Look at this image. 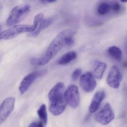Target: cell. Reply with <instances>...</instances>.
I'll return each instance as SVG.
<instances>
[{
  "mask_svg": "<svg viewBox=\"0 0 127 127\" xmlns=\"http://www.w3.org/2000/svg\"><path fill=\"white\" fill-rule=\"evenodd\" d=\"M77 33L74 28L64 30L52 41L45 53L37 59L38 65L41 66L46 65L56 56L64 47L74 44V37Z\"/></svg>",
  "mask_w": 127,
  "mask_h": 127,
  "instance_id": "6da1fadb",
  "label": "cell"
},
{
  "mask_svg": "<svg viewBox=\"0 0 127 127\" xmlns=\"http://www.w3.org/2000/svg\"><path fill=\"white\" fill-rule=\"evenodd\" d=\"M31 10V6L27 4L18 5L12 9L6 21L7 25L13 26L26 18Z\"/></svg>",
  "mask_w": 127,
  "mask_h": 127,
  "instance_id": "7a4b0ae2",
  "label": "cell"
},
{
  "mask_svg": "<svg viewBox=\"0 0 127 127\" xmlns=\"http://www.w3.org/2000/svg\"><path fill=\"white\" fill-rule=\"evenodd\" d=\"M36 28L33 25H18L6 30L0 33V40L13 39L21 34L25 33H32Z\"/></svg>",
  "mask_w": 127,
  "mask_h": 127,
  "instance_id": "3957f363",
  "label": "cell"
},
{
  "mask_svg": "<svg viewBox=\"0 0 127 127\" xmlns=\"http://www.w3.org/2000/svg\"><path fill=\"white\" fill-rule=\"evenodd\" d=\"M114 111L109 103H107L103 108L95 115L96 121L102 125L109 124L115 119Z\"/></svg>",
  "mask_w": 127,
  "mask_h": 127,
  "instance_id": "277c9868",
  "label": "cell"
},
{
  "mask_svg": "<svg viewBox=\"0 0 127 127\" xmlns=\"http://www.w3.org/2000/svg\"><path fill=\"white\" fill-rule=\"evenodd\" d=\"M47 72L46 69L35 71L27 75L22 80L19 86V91L21 94H24L36 78L42 77Z\"/></svg>",
  "mask_w": 127,
  "mask_h": 127,
  "instance_id": "5b68a950",
  "label": "cell"
},
{
  "mask_svg": "<svg viewBox=\"0 0 127 127\" xmlns=\"http://www.w3.org/2000/svg\"><path fill=\"white\" fill-rule=\"evenodd\" d=\"M64 97L66 103L71 108L75 109L79 106L80 95L77 86L75 85L69 86L65 91Z\"/></svg>",
  "mask_w": 127,
  "mask_h": 127,
  "instance_id": "8992f818",
  "label": "cell"
},
{
  "mask_svg": "<svg viewBox=\"0 0 127 127\" xmlns=\"http://www.w3.org/2000/svg\"><path fill=\"white\" fill-rule=\"evenodd\" d=\"M123 77L118 66H113L109 72L106 79L107 84L111 88L118 89L120 87Z\"/></svg>",
  "mask_w": 127,
  "mask_h": 127,
  "instance_id": "52a82bcc",
  "label": "cell"
},
{
  "mask_svg": "<svg viewBox=\"0 0 127 127\" xmlns=\"http://www.w3.org/2000/svg\"><path fill=\"white\" fill-rule=\"evenodd\" d=\"M15 98L12 97L4 100L0 105V124L5 121L14 109Z\"/></svg>",
  "mask_w": 127,
  "mask_h": 127,
  "instance_id": "ba28073f",
  "label": "cell"
},
{
  "mask_svg": "<svg viewBox=\"0 0 127 127\" xmlns=\"http://www.w3.org/2000/svg\"><path fill=\"white\" fill-rule=\"evenodd\" d=\"M80 84L83 90L88 93L93 91L97 86L93 75L90 72H86L81 76Z\"/></svg>",
  "mask_w": 127,
  "mask_h": 127,
  "instance_id": "9c48e42d",
  "label": "cell"
},
{
  "mask_svg": "<svg viewBox=\"0 0 127 127\" xmlns=\"http://www.w3.org/2000/svg\"><path fill=\"white\" fill-rule=\"evenodd\" d=\"M65 85L62 82L56 84L48 93V97L50 103L59 100L64 97Z\"/></svg>",
  "mask_w": 127,
  "mask_h": 127,
  "instance_id": "30bf717a",
  "label": "cell"
},
{
  "mask_svg": "<svg viewBox=\"0 0 127 127\" xmlns=\"http://www.w3.org/2000/svg\"><path fill=\"white\" fill-rule=\"evenodd\" d=\"M50 103L49 110L50 112L55 116L62 114L65 109L67 104L65 97L61 100Z\"/></svg>",
  "mask_w": 127,
  "mask_h": 127,
  "instance_id": "8fae6325",
  "label": "cell"
},
{
  "mask_svg": "<svg viewBox=\"0 0 127 127\" xmlns=\"http://www.w3.org/2000/svg\"><path fill=\"white\" fill-rule=\"evenodd\" d=\"M105 96L106 93L103 91H99L95 94L89 108L90 113H93L97 110Z\"/></svg>",
  "mask_w": 127,
  "mask_h": 127,
  "instance_id": "7c38bea8",
  "label": "cell"
},
{
  "mask_svg": "<svg viewBox=\"0 0 127 127\" xmlns=\"http://www.w3.org/2000/svg\"><path fill=\"white\" fill-rule=\"evenodd\" d=\"M53 22V19L51 18H43L39 24L35 31L28 34V36L33 38L37 37L42 31L48 27L52 24Z\"/></svg>",
  "mask_w": 127,
  "mask_h": 127,
  "instance_id": "4fadbf2b",
  "label": "cell"
},
{
  "mask_svg": "<svg viewBox=\"0 0 127 127\" xmlns=\"http://www.w3.org/2000/svg\"><path fill=\"white\" fill-rule=\"evenodd\" d=\"M106 68V63L103 62H97L95 64L93 75L97 79L100 80L103 77Z\"/></svg>",
  "mask_w": 127,
  "mask_h": 127,
  "instance_id": "5bb4252c",
  "label": "cell"
},
{
  "mask_svg": "<svg viewBox=\"0 0 127 127\" xmlns=\"http://www.w3.org/2000/svg\"><path fill=\"white\" fill-rule=\"evenodd\" d=\"M77 57V54L75 51H68L64 54L59 58L58 63L61 65H65L75 60Z\"/></svg>",
  "mask_w": 127,
  "mask_h": 127,
  "instance_id": "9a60e30c",
  "label": "cell"
},
{
  "mask_svg": "<svg viewBox=\"0 0 127 127\" xmlns=\"http://www.w3.org/2000/svg\"><path fill=\"white\" fill-rule=\"evenodd\" d=\"M107 53L114 59L121 61L122 59L123 54L121 49L116 46H112L107 49Z\"/></svg>",
  "mask_w": 127,
  "mask_h": 127,
  "instance_id": "2e32d148",
  "label": "cell"
},
{
  "mask_svg": "<svg viewBox=\"0 0 127 127\" xmlns=\"http://www.w3.org/2000/svg\"><path fill=\"white\" fill-rule=\"evenodd\" d=\"M111 10V4L107 2H102L98 5L97 13L99 15L104 16L108 14Z\"/></svg>",
  "mask_w": 127,
  "mask_h": 127,
  "instance_id": "e0dca14e",
  "label": "cell"
},
{
  "mask_svg": "<svg viewBox=\"0 0 127 127\" xmlns=\"http://www.w3.org/2000/svg\"><path fill=\"white\" fill-rule=\"evenodd\" d=\"M37 112L42 122L44 124L46 125L47 122L48 117L45 105L44 104H42L37 111Z\"/></svg>",
  "mask_w": 127,
  "mask_h": 127,
  "instance_id": "ac0fdd59",
  "label": "cell"
},
{
  "mask_svg": "<svg viewBox=\"0 0 127 127\" xmlns=\"http://www.w3.org/2000/svg\"><path fill=\"white\" fill-rule=\"evenodd\" d=\"M43 18H44V15L42 13H39L35 16L34 21H33V25L36 29L38 27L39 24Z\"/></svg>",
  "mask_w": 127,
  "mask_h": 127,
  "instance_id": "d6986e66",
  "label": "cell"
},
{
  "mask_svg": "<svg viewBox=\"0 0 127 127\" xmlns=\"http://www.w3.org/2000/svg\"><path fill=\"white\" fill-rule=\"evenodd\" d=\"M82 73V70L80 68L76 69L72 72V78L74 81H77Z\"/></svg>",
  "mask_w": 127,
  "mask_h": 127,
  "instance_id": "ffe728a7",
  "label": "cell"
},
{
  "mask_svg": "<svg viewBox=\"0 0 127 127\" xmlns=\"http://www.w3.org/2000/svg\"><path fill=\"white\" fill-rule=\"evenodd\" d=\"M111 9L116 12H118L121 10V4L118 2H115L111 5Z\"/></svg>",
  "mask_w": 127,
  "mask_h": 127,
  "instance_id": "44dd1931",
  "label": "cell"
},
{
  "mask_svg": "<svg viewBox=\"0 0 127 127\" xmlns=\"http://www.w3.org/2000/svg\"><path fill=\"white\" fill-rule=\"evenodd\" d=\"M56 1L54 0H40V1L41 3H42L44 4H48L49 3H53Z\"/></svg>",
  "mask_w": 127,
  "mask_h": 127,
  "instance_id": "7402d4cb",
  "label": "cell"
},
{
  "mask_svg": "<svg viewBox=\"0 0 127 127\" xmlns=\"http://www.w3.org/2000/svg\"><path fill=\"white\" fill-rule=\"evenodd\" d=\"M37 125V124L35 122H33L30 124L28 127H36Z\"/></svg>",
  "mask_w": 127,
  "mask_h": 127,
  "instance_id": "603a6c76",
  "label": "cell"
},
{
  "mask_svg": "<svg viewBox=\"0 0 127 127\" xmlns=\"http://www.w3.org/2000/svg\"><path fill=\"white\" fill-rule=\"evenodd\" d=\"M36 127H44L43 123L42 122H40L38 124H37Z\"/></svg>",
  "mask_w": 127,
  "mask_h": 127,
  "instance_id": "cb8c5ba5",
  "label": "cell"
},
{
  "mask_svg": "<svg viewBox=\"0 0 127 127\" xmlns=\"http://www.w3.org/2000/svg\"><path fill=\"white\" fill-rule=\"evenodd\" d=\"M2 28V25L0 24V33H1V29Z\"/></svg>",
  "mask_w": 127,
  "mask_h": 127,
  "instance_id": "d4e9b609",
  "label": "cell"
},
{
  "mask_svg": "<svg viewBox=\"0 0 127 127\" xmlns=\"http://www.w3.org/2000/svg\"><path fill=\"white\" fill-rule=\"evenodd\" d=\"M121 2H127V1H121Z\"/></svg>",
  "mask_w": 127,
  "mask_h": 127,
  "instance_id": "484cf974",
  "label": "cell"
}]
</instances>
